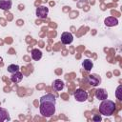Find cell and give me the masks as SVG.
<instances>
[{
  "mask_svg": "<svg viewBox=\"0 0 122 122\" xmlns=\"http://www.w3.org/2000/svg\"><path fill=\"white\" fill-rule=\"evenodd\" d=\"M55 96L51 93L43 95L40 98V113L44 117H51L55 113Z\"/></svg>",
  "mask_w": 122,
  "mask_h": 122,
  "instance_id": "1",
  "label": "cell"
},
{
  "mask_svg": "<svg viewBox=\"0 0 122 122\" xmlns=\"http://www.w3.org/2000/svg\"><path fill=\"white\" fill-rule=\"evenodd\" d=\"M115 110V104L113 101L112 100H102L100 106H99V112L101 114L106 115V116H110L114 112Z\"/></svg>",
  "mask_w": 122,
  "mask_h": 122,
  "instance_id": "2",
  "label": "cell"
},
{
  "mask_svg": "<svg viewBox=\"0 0 122 122\" xmlns=\"http://www.w3.org/2000/svg\"><path fill=\"white\" fill-rule=\"evenodd\" d=\"M73 95H74L75 100L78 101V102H84V101H86L88 99V93H87V92H85L82 89H77L75 91V92H74Z\"/></svg>",
  "mask_w": 122,
  "mask_h": 122,
  "instance_id": "3",
  "label": "cell"
},
{
  "mask_svg": "<svg viewBox=\"0 0 122 122\" xmlns=\"http://www.w3.org/2000/svg\"><path fill=\"white\" fill-rule=\"evenodd\" d=\"M87 81L88 83L91 85V86H98L100 83H101V77L98 75V74H95V73H92V74H90L87 78Z\"/></svg>",
  "mask_w": 122,
  "mask_h": 122,
  "instance_id": "4",
  "label": "cell"
},
{
  "mask_svg": "<svg viewBox=\"0 0 122 122\" xmlns=\"http://www.w3.org/2000/svg\"><path fill=\"white\" fill-rule=\"evenodd\" d=\"M36 16L40 19H45L47 18L48 16V13H49V9L45 6H39L37 9H36Z\"/></svg>",
  "mask_w": 122,
  "mask_h": 122,
  "instance_id": "5",
  "label": "cell"
},
{
  "mask_svg": "<svg viewBox=\"0 0 122 122\" xmlns=\"http://www.w3.org/2000/svg\"><path fill=\"white\" fill-rule=\"evenodd\" d=\"M73 41V36L71 32H63L61 34V42L65 45H68V44H71V42Z\"/></svg>",
  "mask_w": 122,
  "mask_h": 122,
  "instance_id": "6",
  "label": "cell"
},
{
  "mask_svg": "<svg viewBox=\"0 0 122 122\" xmlns=\"http://www.w3.org/2000/svg\"><path fill=\"white\" fill-rule=\"evenodd\" d=\"M95 97L99 100H105L108 98V92L105 89H97L95 90Z\"/></svg>",
  "mask_w": 122,
  "mask_h": 122,
  "instance_id": "7",
  "label": "cell"
},
{
  "mask_svg": "<svg viewBox=\"0 0 122 122\" xmlns=\"http://www.w3.org/2000/svg\"><path fill=\"white\" fill-rule=\"evenodd\" d=\"M104 23L107 27H113V26H116L118 24V19L116 17L110 16V17H107L104 20Z\"/></svg>",
  "mask_w": 122,
  "mask_h": 122,
  "instance_id": "8",
  "label": "cell"
},
{
  "mask_svg": "<svg viewBox=\"0 0 122 122\" xmlns=\"http://www.w3.org/2000/svg\"><path fill=\"white\" fill-rule=\"evenodd\" d=\"M12 6V1L11 0H0V9L3 10H10Z\"/></svg>",
  "mask_w": 122,
  "mask_h": 122,
  "instance_id": "9",
  "label": "cell"
},
{
  "mask_svg": "<svg viewBox=\"0 0 122 122\" xmlns=\"http://www.w3.org/2000/svg\"><path fill=\"white\" fill-rule=\"evenodd\" d=\"M64 85H65L64 82H63L62 80H60V79H55V80L52 82V88H53L54 91H57V92L63 90Z\"/></svg>",
  "mask_w": 122,
  "mask_h": 122,
  "instance_id": "10",
  "label": "cell"
},
{
  "mask_svg": "<svg viewBox=\"0 0 122 122\" xmlns=\"http://www.w3.org/2000/svg\"><path fill=\"white\" fill-rule=\"evenodd\" d=\"M22 78H23V74L19 71H15L14 73H11V76H10V80L13 83H19L22 80Z\"/></svg>",
  "mask_w": 122,
  "mask_h": 122,
  "instance_id": "11",
  "label": "cell"
},
{
  "mask_svg": "<svg viewBox=\"0 0 122 122\" xmlns=\"http://www.w3.org/2000/svg\"><path fill=\"white\" fill-rule=\"evenodd\" d=\"M5 120H10V116H9V112L6 109L0 107V122H3Z\"/></svg>",
  "mask_w": 122,
  "mask_h": 122,
  "instance_id": "12",
  "label": "cell"
},
{
  "mask_svg": "<svg viewBox=\"0 0 122 122\" xmlns=\"http://www.w3.org/2000/svg\"><path fill=\"white\" fill-rule=\"evenodd\" d=\"M41 57H42V51H41L40 50H38V49H33V50L31 51V58H32L33 60L38 61V60L41 59Z\"/></svg>",
  "mask_w": 122,
  "mask_h": 122,
  "instance_id": "13",
  "label": "cell"
},
{
  "mask_svg": "<svg viewBox=\"0 0 122 122\" xmlns=\"http://www.w3.org/2000/svg\"><path fill=\"white\" fill-rule=\"evenodd\" d=\"M82 66H83V68H84L87 71H91V70L92 69L93 63H92V61L91 59H85V60L83 61V63H82Z\"/></svg>",
  "mask_w": 122,
  "mask_h": 122,
  "instance_id": "14",
  "label": "cell"
},
{
  "mask_svg": "<svg viewBox=\"0 0 122 122\" xmlns=\"http://www.w3.org/2000/svg\"><path fill=\"white\" fill-rule=\"evenodd\" d=\"M8 71L10 73H14L15 71H19V66L18 65H15V64H11L10 66H8Z\"/></svg>",
  "mask_w": 122,
  "mask_h": 122,
  "instance_id": "15",
  "label": "cell"
},
{
  "mask_svg": "<svg viewBox=\"0 0 122 122\" xmlns=\"http://www.w3.org/2000/svg\"><path fill=\"white\" fill-rule=\"evenodd\" d=\"M115 95L117 97L118 100H122V85H119L115 91Z\"/></svg>",
  "mask_w": 122,
  "mask_h": 122,
  "instance_id": "16",
  "label": "cell"
},
{
  "mask_svg": "<svg viewBox=\"0 0 122 122\" xmlns=\"http://www.w3.org/2000/svg\"><path fill=\"white\" fill-rule=\"evenodd\" d=\"M92 120H93L94 122H99V121L102 120V118H101V116H100L99 114H95V115L92 117Z\"/></svg>",
  "mask_w": 122,
  "mask_h": 122,
  "instance_id": "17",
  "label": "cell"
}]
</instances>
